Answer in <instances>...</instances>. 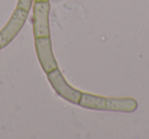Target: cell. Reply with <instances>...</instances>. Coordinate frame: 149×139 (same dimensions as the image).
<instances>
[{"label":"cell","mask_w":149,"mask_h":139,"mask_svg":"<svg viewBox=\"0 0 149 139\" xmlns=\"http://www.w3.org/2000/svg\"><path fill=\"white\" fill-rule=\"evenodd\" d=\"M35 47L38 60L46 74L58 68V64L54 58L53 52H52L50 36L35 38Z\"/></svg>","instance_id":"5b68a950"},{"label":"cell","mask_w":149,"mask_h":139,"mask_svg":"<svg viewBox=\"0 0 149 139\" xmlns=\"http://www.w3.org/2000/svg\"><path fill=\"white\" fill-rule=\"evenodd\" d=\"M79 105L95 110H110L120 112H133L138 103L132 97H102L90 93H82Z\"/></svg>","instance_id":"6da1fadb"},{"label":"cell","mask_w":149,"mask_h":139,"mask_svg":"<svg viewBox=\"0 0 149 139\" xmlns=\"http://www.w3.org/2000/svg\"><path fill=\"white\" fill-rule=\"evenodd\" d=\"M29 11L22 8H17L13 11L10 20L5 25V27L0 31V48L6 47L13 39L17 36L22 28L26 24Z\"/></svg>","instance_id":"3957f363"},{"label":"cell","mask_w":149,"mask_h":139,"mask_svg":"<svg viewBox=\"0 0 149 139\" xmlns=\"http://www.w3.org/2000/svg\"><path fill=\"white\" fill-rule=\"evenodd\" d=\"M34 0H19L17 2V8H22L26 11H30L32 7V4H33Z\"/></svg>","instance_id":"8992f818"},{"label":"cell","mask_w":149,"mask_h":139,"mask_svg":"<svg viewBox=\"0 0 149 139\" xmlns=\"http://www.w3.org/2000/svg\"><path fill=\"white\" fill-rule=\"evenodd\" d=\"M47 79L51 84L54 91L66 101L74 104H79L80 98L82 96V92L72 88L62 76L61 72L57 68L47 73Z\"/></svg>","instance_id":"7a4b0ae2"},{"label":"cell","mask_w":149,"mask_h":139,"mask_svg":"<svg viewBox=\"0 0 149 139\" xmlns=\"http://www.w3.org/2000/svg\"><path fill=\"white\" fill-rule=\"evenodd\" d=\"M50 3L48 1H35L33 6V30L35 38L50 36L49 28Z\"/></svg>","instance_id":"277c9868"},{"label":"cell","mask_w":149,"mask_h":139,"mask_svg":"<svg viewBox=\"0 0 149 139\" xmlns=\"http://www.w3.org/2000/svg\"><path fill=\"white\" fill-rule=\"evenodd\" d=\"M35 1H48V0H35Z\"/></svg>","instance_id":"52a82bcc"},{"label":"cell","mask_w":149,"mask_h":139,"mask_svg":"<svg viewBox=\"0 0 149 139\" xmlns=\"http://www.w3.org/2000/svg\"><path fill=\"white\" fill-rule=\"evenodd\" d=\"M0 50H1V48H0Z\"/></svg>","instance_id":"ba28073f"}]
</instances>
